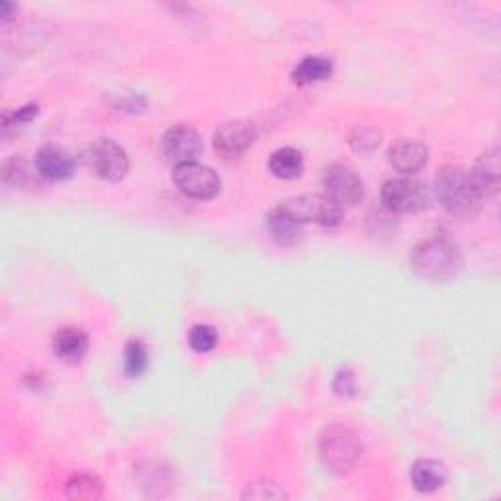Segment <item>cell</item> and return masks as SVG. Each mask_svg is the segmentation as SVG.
I'll return each instance as SVG.
<instances>
[{"label": "cell", "mask_w": 501, "mask_h": 501, "mask_svg": "<svg viewBox=\"0 0 501 501\" xmlns=\"http://www.w3.org/2000/svg\"><path fill=\"white\" fill-rule=\"evenodd\" d=\"M267 223H269V231L274 237L276 243L290 247V245H298L302 240H304V223L298 221L288 212H284L281 206L274 208L269 214Z\"/></svg>", "instance_id": "2e32d148"}, {"label": "cell", "mask_w": 501, "mask_h": 501, "mask_svg": "<svg viewBox=\"0 0 501 501\" xmlns=\"http://www.w3.org/2000/svg\"><path fill=\"white\" fill-rule=\"evenodd\" d=\"M335 390L341 395H351L354 392V376L349 371L339 373L335 378Z\"/></svg>", "instance_id": "4316f807"}, {"label": "cell", "mask_w": 501, "mask_h": 501, "mask_svg": "<svg viewBox=\"0 0 501 501\" xmlns=\"http://www.w3.org/2000/svg\"><path fill=\"white\" fill-rule=\"evenodd\" d=\"M463 253L448 240L437 235L421 241L412 253V269L417 276L431 282L453 281L463 271Z\"/></svg>", "instance_id": "6da1fadb"}, {"label": "cell", "mask_w": 501, "mask_h": 501, "mask_svg": "<svg viewBox=\"0 0 501 501\" xmlns=\"http://www.w3.org/2000/svg\"><path fill=\"white\" fill-rule=\"evenodd\" d=\"M34 163L42 179L49 182L67 180L75 173V167H77V161L71 155V151L59 148V145H44V148L37 151Z\"/></svg>", "instance_id": "8fae6325"}, {"label": "cell", "mask_w": 501, "mask_h": 501, "mask_svg": "<svg viewBox=\"0 0 501 501\" xmlns=\"http://www.w3.org/2000/svg\"><path fill=\"white\" fill-rule=\"evenodd\" d=\"M202 138L190 126H173L165 131L161 139V149L169 163L175 167L194 163L196 157L202 153Z\"/></svg>", "instance_id": "ba28073f"}, {"label": "cell", "mask_w": 501, "mask_h": 501, "mask_svg": "<svg viewBox=\"0 0 501 501\" xmlns=\"http://www.w3.org/2000/svg\"><path fill=\"white\" fill-rule=\"evenodd\" d=\"M173 180L184 196L194 200H212L221 190V179L216 170L196 161L175 167Z\"/></svg>", "instance_id": "52a82bcc"}, {"label": "cell", "mask_w": 501, "mask_h": 501, "mask_svg": "<svg viewBox=\"0 0 501 501\" xmlns=\"http://www.w3.org/2000/svg\"><path fill=\"white\" fill-rule=\"evenodd\" d=\"M10 12H16V5H10V3L0 5V16H3L5 22L10 18Z\"/></svg>", "instance_id": "83f0119b"}, {"label": "cell", "mask_w": 501, "mask_h": 501, "mask_svg": "<svg viewBox=\"0 0 501 501\" xmlns=\"http://www.w3.org/2000/svg\"><path fill=\"white\" fill-rule=\"evenodd\" d=\"M65 494H67L69 499L90 501L102 497L104 486L100 478L92 476V474H75V476L69 478L67 486H65Z\"/></svg>", "instance_id": "ffe728a7"}, {"label": "cell", "mask_w": 501, "mask_h": 501, "mask_svg": "<svg viewBox=\"0 0 501 501\" xmlns=\"http://www.w3.org/2000/svg\"><path fill=\"white\" fill-rule=\"evenodd\" d=\"M368 231L373 235H394L395 218L388 208L374 210L373 216H368Z\"/></svg>", "instance_id": "cb8c5ba5"}, {"label": "cell", "mask_w": 501, "mask_h": 501, "mask_svg": "<svg viewBox=\"0 0 501 501\" xmlns=\"http://www.w3.org/2000/svg\"><path fill=\"white\" fill-rule=\"evenodd\" d=\"M269 167L274 177L292 180L304 173V157L294 148H282L271 155Z\"/></svg>", "instance_id": "d6986e66"}, {"label": "cell", "mask_w": 501, "mask_h": 501, "mask_svg": "<svg viewBox=\"0 0 501 501\" xmlns=\"http://www.w3.org/2000/svg\"><path fill=\"white\" fill-rule=\"evenodd\" d=\"M189 341L196 353H208L216 347L218 332L212 325H196L190 332Z\"/></svg>", "instance_id": "603a6c76"}, {"label": "cell", "mask_w": 501, "mask_h": 501, "mask_svg": "<svg viewBox=\"0 0 501 501\" xmlns=\"http://www.w3.org/2000/svg\"><path fill=\"white\" fill-rule=\"evenodd\" d=\"M332 73H333V63L327 57L310 56L296 65V69L292 73V81L298 87H308L313 83L325 81V78L332 77Z\"/></svg>", "instance_id": "ac0fdd59"}, {"label": "cell", "mask_w": 501, "mask_h": 501, "mask_svg": "<svg viewBox=\"0 0 501 501\" xmlns=\"http://www.w3.org/2000/svg\"><path fill=\"white\" fill-rule=\"evenodd\" d=\"M257 139V128L247 120L226 122L214 134V149L223 159H237L241 157Z\"/></svg>", "instance_id": "30bf717a"}, {"label": "cell", "mask_w": 501, "mask_h": 501, "mask_svg": "<svg viewBox=\"0 0 501 501\" xmlns=\"http://www.w3.org/2000/svg\"><path fill=\"white\" fill-rule=\"evenodd\" d=\"M318 451L327 470H332L335 474H345L361 463L363 443L359 439V435L353 429L343 425H332L322 433Z\"/></svg>", "instance_id": "3957f363"}, {"label": "cell", "mask_w": 501, "mask_h": 501, "mask_svg": "<svg viewBox=\"0 0 501 501\" xmlns=\"http://www.w3.org/2000/svg\"><path fill=\"white\" fill-rule=\"evenodd\" d=\"M281 208L302 223L313 221L325 228L339 226L343 220V206L333 202L327 194H302L288 198Z\"/></svg>", "instance_id": "277c9868"}, {"label": "cell", "mask_w": 501, "mask_h": 501, "mask_svg": "<svg viewBox=\"0 0 501 501\" xmlns=\"http://www.w3.org/2000/svg\"><path fill=\"white\" fill-rule=\"evenodd\" d=\"M85 163L95 170V175L107 182H120L129 170L128 153L114 139H98L87 151Z\"/></svg>", "instance_id": "8992f818"}, {"label": "cell", "mask_w": 501, "mask_h": 501, "mask_svg": "<svg viewBox=\"0 0 501 501\" xmlns=\"http://www.w3.org/2000/svg\"><path fill=\"white\" fill-rule=\"evenodd\" d=\"M3 177H5V182L15 184V187H22V189H37L42 187L44 182L36 163L32 165L28 159H24L22 155L10 157L3 167Z\"/></svg>", "instance_id": "e0dca14e"}, {"label": "cell", "mask_w": 501, "mask_h": 501, "mask_svg": "<svg viewBox=\"0 0 501 501\" xmlns=\"http://www.w3.org/2000/svg\"><path fill=\"white\" fill-rule=\"evenodd\" d=\"M88 351V335L83 329L63 327L54 337V353L65 363H81Z\"/></svg>", "instance_id": "5bb4252c"}, {"label": "cell", "mask_w": 501, "mask_h": 501, "mask_svg": "<svg viewBox=\"0 0 501 501\" xmlns=\"http://www.w3.org/2000/svg\"><path fill=\"white\" fill-rule=\"evenodd\" d=\"M468 173H470L474 187H476V190L482 198L496 194L499 189V179H501L497 148H494L492 151H486L480 159L474 163V169L468 170Z\"/></svg>", "instance_id": "4fadbf2b"}, {"label": "cell", "mask_w": 501, "mask_h": 501, "mask_svg": "<svg viewBox=\"0 0 501 501\" xmlns=\"http://www.w3.org/2000/svg\"><path fill=\"white\" fill-rule=\"evenodd\" d=\"M382 141V134L373 126H359L351 131L349 145L357 153H373L378 149Z\"/></svg>", "instance_id": "7402d4cb"}, {"label": "cell", "mask_w": 501, "mask_h": 501, "mask_svg": "<svg viewBox=\"0 0 501 501\" xmlns=\"http://www.w3.org/2000/svg\"><path fill=\"white\" fill-rule=\"evenodd\" d=\"M435 190L441 206L451 216L460 220H468L478 214L482 196L470 179V173L463 167L448 165L439 170L435 179Z\"/></svg>", "instance_id": "7a4b0ae2"}, {"label": "cell", "mask_w": 501, "mask_h": 501, "mask_svg": "<svg viewBox=\"0 0 501 501\" xmlns=\"http://www.w3.org/2000/svg\"><path fill=\"white\" fill-rule=\"evenodd\" d=\"M245 497H250V499H281V497H284V492H282V487H279V484L261 482V484L250 486L249 492L245 494Z\"/></svg>", "instance_id": "484cf974"}, {"label": "cell", "mask_w": 501, "mask_h": 501, "mask_svg": "<svg viewBox=\"0 0 501 501\" xmlns=\"http://www.w3.org/2000/svg\"><path fill=\"white\" fill-rule=\"evenodd\" d=\"M448 480V470L439 460L421 458L412 466V482L417 492L433 494L441 490Z\"/></svg>", "instance_id": "9a60e30c"}, {"label": "cell", "mask_w": 501, "mask_h": 501, "mask_svg": "<svg viewBox=\"0 0 501 501\" xmlns=\"http://www.w3.org/2000/svg\"><path fill=\"white\" fill-rule=\"evenodd\" d=\"M382 204L392 214H417L429 204V190L424 182L410 177L392 179L382 187Z\"/></svg>", "instance_id": "5b68a950"}, {"label": "cell", "mask_w": 501, "mask_h": 501, "mask_svg": "<svg viewBox=\"0 0 501 501\" xmlns=\"http://www.w3.org/2000/svg\"><path fill=\"white\" fill-rule=\"evenodd\" d=\"M37 114H39L37 104H26V107L18 108L16 112L3 116V129L8 131L12 128H26L30 122L36 120Z\"/></svg>", "instance_id": "d4e9b609"}, {"label": "cell", "mask_w": 501, "mask_h": 501, "mask_svg": "<svg viewBox=\"0 0 501 501\" xmlns=\"http://www.w3.org/2000/svg\"><path fill=\"white\" fill-rule=\"evenodd\" d=\"M325 194L339 206H354L364 198V184L353 169L345 165H332L323 177Z\"/></svg>", "instance_id": "9c48e42d"}, {"label": "cell", "mask_w": 501, "mask_h": 501, "mask_svg": "<svg viewBox=\"0 0 501 501\" xmlns=\"http://www.w3.org/2000/svg\"><path fill=\"white\" fill-rule=\"evenodd\" d=\"M390 165L402 175H415L429 161V149L419 139H400L388 151Z\"/></svg>", "instance_id": "7c38bea8"}, {"label": "cell", "mask_w": 501, "mask_h": 501, "mask_svg": "<svg viewBox=\"0 0 501 501\" xmlns=\"http://www.w3.org/2000/svg\"><path fill=\"white\" fill-rule=\"evenodd\" d=\"M149 363V354L148 349L141 341L131 339L128 341V345L124 349V371L128 376L136 378L139 374L145 373V368H148Z\"/></svg>", "instance_id": "44dd1931"}]
</instances>
